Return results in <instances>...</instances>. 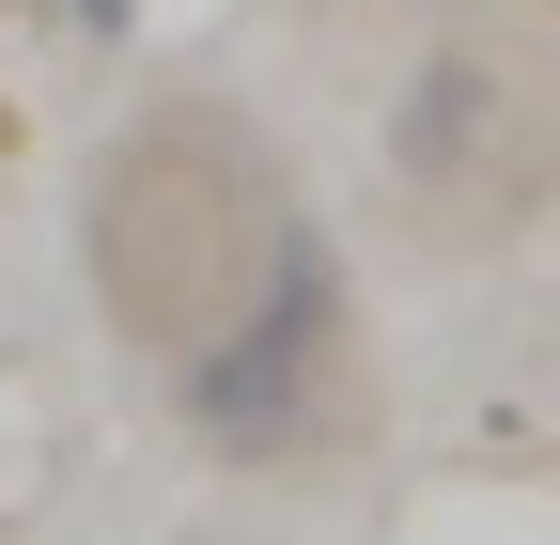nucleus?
<instances>
[{"mask_svg":"<svg viewBox=\"0 0 560 545\" xmlns=\"http://www.w3.org/2000/svg\"><path fill=\"white\" fill-rule=\"evenodd\" d=\"M296 234H312V202H296V172H280V141H265L249 109H202V94L140 109L125 141L94 156V187H79L94 312H109V344L156 359V374H172L219 312H249V281H265Z\"/></svg>","mask_w":560,"mask_h":545,"instance_id":"f257e3e1","label":"nucleus"},{"mask_svg":"<svg viewBox=\"0 0 560 545\" xmlns=\"http://www.w3.org/2000/svg\"><path fill=\"white\" fill-rule=\"evenodd\" d=\"M374 172H389V234L482 265L514 250L545 202H560V32L467 0L389 62V109H374Z\"/></svg>","mask_w":560,"mask_h":545,"instance_id":"f03ea898","label":"nucleus"},{"mask_svg":"<svg viewBox=\"0 0 560 545\" xmlns=\"http://www.w3.org/2000/svg\"><path fill=\"white\" fill-rule=\"evenodd\" d=\"M47 16L79 32V47H125V32H140V0H47Z\"/></svg>","mask_w":560,"mask_h":545,"instance_id":"20e7f679","label":"nucleus"},{"mask_svg":"<svg viewBox=\"0 0 560 545\" xmlns=\"http://www.w3.org/2000/svg\"><path fill=\"white\" fill-rule=\"evenodd\" d=\"M342 405H359V281H342V234L312 219L249 281V312H219L172 359V421L219 467H312L342 437Z\"/></svg>","mask_w":560,"mask_h":545,"instance_id":"7ed1b4c3","label":"nucleus"}]
</instances>
